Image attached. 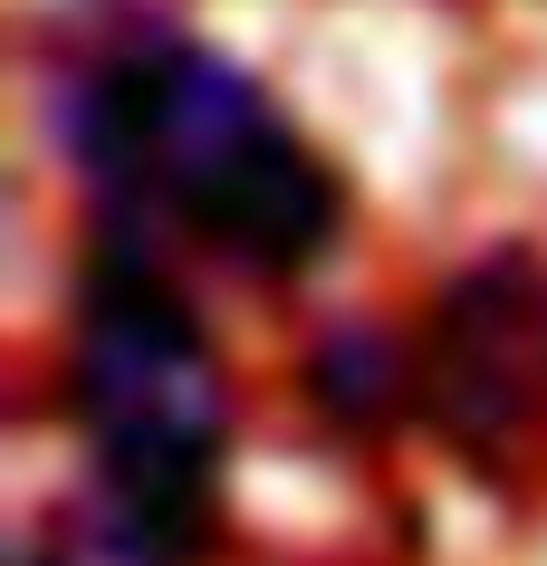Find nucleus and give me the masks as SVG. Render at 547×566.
Masks as SVG:
<instances>
[{
	"instance_id": "4",
	"label": "nucleus",
	"mask_w": 547,
	"mask_h": 566,
	"mask_svg": "<svg viewBox=\"0 0 547 566\" xmlns=\"http://www.w3.org/2000/svg\"><path fill=\"white\" fill-rule=\"evenodd\" d=\"M307 385H317L327 422H346V432H375V422H395V403H423L413 394V356H395L375 327H336L317 346V365H307Z\"/></svg>"
},
{
	"instance_id": "3",
	"label": "nucleus",
	"mask_w": 547,
	"mask_h": 566,
	"mask_svg": "<svg viewBox=\"0 0 547 566\" xmlns=\"http://www.w3.org/2000/svg\"><path fill=\"white\" fill-rule=\"evenodd\" d=\"M413 394L461 461L518 471V451L547 432V260L538 250H490L432 289V317L413 336Z\"/></svg>"
},
{
	"instance_id": "2",
	"label": "nucleus",
	"mask_w": 547,
	"mask_h": 566,
	"mask_svg": "<svg viewBox=\"0 0 547 566\" xmlns=\"http://www.w3.org/2000/svg\"><path fill=\"white\" fill-rule=\"evenodd\" d=\"M67 403L96 442L106 566H192L212 537L231 394H221L202 317L182 307L154 231L116 221V211H96L87 298H77V336H67Z\"/></svg>"
},
{
	"instance_id": "1",
	"label": "nucleus",
	"mask_w": 547,
	"mask_h": 566,
	"mask_svg": "<svg viewBox=\"0 0 547 566\" xmlns=\"http://www.w3.org/2000/svg\"><path fill=\"white\" fill-rule=\"evenodd\" d=\"M67 154L116 221H182L250 279L327 260L346 192L317 154L278 125V106L231 59L173 30H135L96 49L67 96Z\"/></svg>"
}]
</instances>
